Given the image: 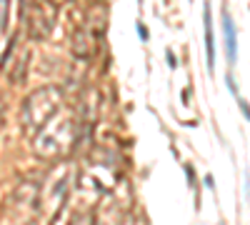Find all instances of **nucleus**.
<instances>
[{
  "label": "nucleus",
  "mask_w": 250,
  "mask_h": 225,
  "mask_svg": "<svg viewBox=\"0 0 250 225\" xmlns=\"http://www.w3.org/2000/svg\"><path fill=\"white\" fill-rule=\"evenodd\" d=\"M205 45H208V68H215V40H213V23H210V8H205Z\"/></svg>",
  "instance_id": "1"
},
{
  "label": "nucleus",
  "mask_w": 250,
  "mask_h": 225,
  "mask_svg": "<svg viewBox=\"0 0 250 225\" xmlns=\"http://www.w3.org/2000/svg\"><path fill=\"white\" fill-rule=\"evenodd\" d=\"M240 110H243V115L248 118V105H245V100H240Z\"/></svg>",
  "instance_id": "3"
},
{
  "label": "nucleus",
  "mask_w": 250,
  "mask_h": 225,
  "mask_svg": "<svg viewBox=\"0 0 250 225\" xmlns=\"http://www.w3.org/2000/svg\"><path fill=\"white\" fill-rule=\"evenodd\" d=\"M223 28H225V45H228V58L230 63H235V28L230 23V18H223Z\"/></svg>",
  "instance_id": "2"
}]
</instances>
